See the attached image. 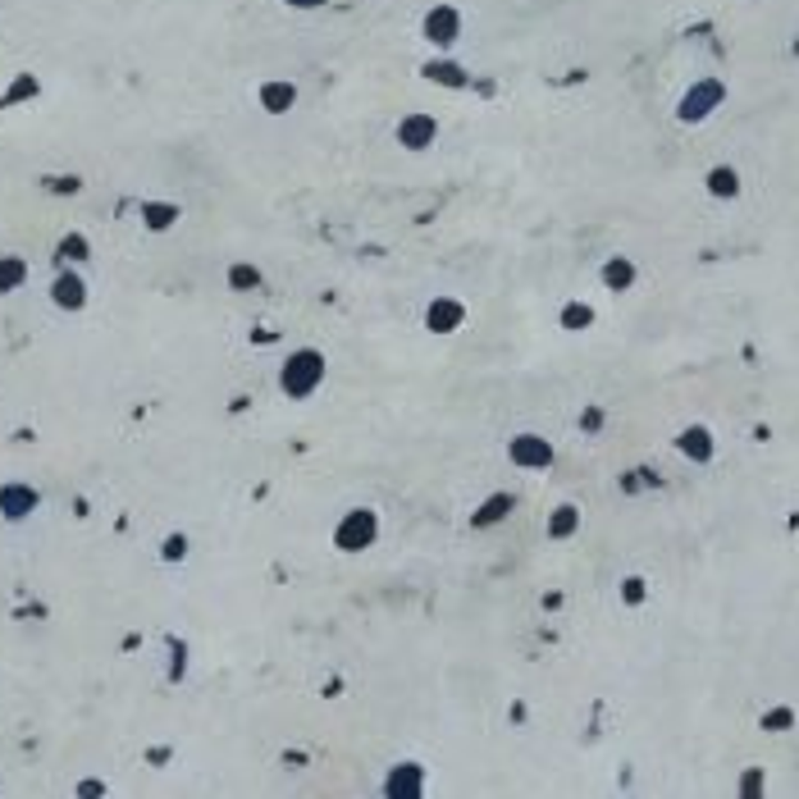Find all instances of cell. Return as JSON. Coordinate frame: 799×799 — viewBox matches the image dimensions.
Returning <instances> with one entry per match:
<instances>
[{
    "instance_id": "1",
    "label": "cell",
    "mask_w": 799,
    "mask_h": 799,
    "mask_svg": "<svg viewBox=\"0 0 799 799\" xmlns=\"http://www.w3.org/2000/svg\"><path fill=\"white\" fill-rule=\"evenodd\" d=\"M325 375H329V356L320 347H297V352H288L284 370H279V388H284L293 403H306V397L325 384Z\"/></svg>"
},
{
    "instance_id": "2",
    "label": "cell",
    "mask_w": 799,
    "mask_h": 799,
    "mask_svg": "<svg viewBox=\"0 0 799 799\" xmlns=\"http://www.w3.org/2000/svg\"><path fill=\"white\" fill-rule=\"evenodd\" d=\"M379 539V512L375 507H347L334 526V548L338 553H366Z\"/></svg>"
},
{
    "instance_id": "3",
    "label": "cell",
    "mask_w": 799,
    "mask_h": 799,
    "mask_svg": "<svg viewBox=\"0 0 799 799\" xmlns=\"http://www.w3.org/2000/svg\"><path fill=\"white\" fill-rule=\"evenodd\" d=\"M507 457H512V466H521V470H548L557 453H553V444L544 434H516L507 444Z\"/></svg>"
},
{
    "instance_id": "4",
    "label": "cell",
    "mask_w": 799,
    "mask_h": 799,
    "mask_svg": "<svg viewBox=\"0 0 799 799\" xmlns=\"http://www.w3.org/2000/svg\"><path fill=\"white\" fill-rule=\"evenodd\" d=\"M37 507H42V494L32 485H23V479H5V485H0V516H5V521H23Z\"/></svg>"
},
{
    "instance_id": "5",
    "label": "cell",
    "mask_w": 799,
    "mask_h": 799,
    "mask_svg": "<svg viewBox=\"0 0 799 799\" xmlns=\"http://www.w3.org/2000/svg\"><path fill=\"white\" fill-rule=\"evenodd\" d=\"M384 795L388 799H420L425 795V768L420 763H393L384 777Z\"/></svg>"
},
{
    "instance_id": "6",
    "label": "cell",
    "mask_w": 799,
    "mask_h": 799,
    "mask_svg": "<svg viewBox=\"0 0 799 799\" xmlns=\"http://www.w3.org/2000/svg\"><path fill=\"white\" fill-rule=\"evenodd\" d=\"M466 325V306L457 297H434L425 306V329L429 334H457Z\"/></svg>"
},
{
    "instance_id": "7",
    "label": "cell",
    "mask_w": 799,
    "mask_h": 799,
    "mask_svg": "<svg viewBox=\"0 0 799 799\" xmlns=\"http://www.w3.org/2000/svg\"><path fill=\"white\" fill-rule=\"evenodd\" d=\"M512 512H516V494H512V489H494L485 503L470 512V526H475V530H494V526L507 521Z\"/></svg>"
},
{
    "instance_id": "8",
    "label": "cell",
    "mask_w": 799,
    "mask_h": 799,
    "mask_svg": "<svg viewBox=\"0 0 799 799\" xmlns=\"http://www.w3.org/2000/svg\"><path fill=\"white\" fill-rule=\"evenodd\" d=\"M676 448H681V457H690V462H699V466H708L712 453H717L708 425H686L681 434H676Z\"/></svg>"
},
{
    "instance_id": "9",
    "label": "cell",
    "mask_w": 799,
    "mask_h": 799,
    "mask_svg": "<svg viewBox=\"0 0 799 799\" xmlns=\"http://www.w3.org/2000/svg\"><path fill=\"white\" fill-rule=\"evenodd\" d=\"M51 302L60 311H83L87 306V284L73 270H64V274H55V284H51Z\"/></svg>"
},
{
    "instance_id": "10",
    "label": "cell",
    "mask_w": 799,
    "mask_h": 799,
    "mask_svg": "<svg viewBox=\"0 0 799 799\" xmlns=\"http://www.w3.org/2000/svg\"><path fill=\"white\" fill-rule=\"evenodd\" d=\"M434 133H438V124H434L429 114H407L403 124H397V142L412 146V151H425V146L434 142Z\"/></svg>"
},
{
    "instance_id": "11",
    "label": "cell",
    "mask_w": 799,
    "mask_h": 799,
    "mask_svg": "<svg viewBox=\"0 0 799 799\" xmlns=\"http://www.w3.org/2000/svg\"><path fill=\"white\" fill-rule=\"evenodd\" d=\"M457 28H462V23H457V10H448V5H438V10L425 14V37H429L434 46H453V42H457Z\"/></svg>"
},
{
    "instance_id": "12",
    "label": "cell",
    "mask_w": 799,
    "mask_h": 799,
    "mask_svg": "<svg viewBox=\"0 0 799 799\" xmlns=\"http://www.w3.org/2000/svg\"><path fill=\"white\" fill-rule=\"evenodd\" d=\"M717 101H722V87H717V83H699V87L681 101V119H686V124H690V119H703Z\"/></svg>"
},
{
    "instance_id": "13",
    "label": "cell",
    "mask_w": 799,
    "mask_h": 799,
    "mask_svg": "<svg viewBox=\"0 0 799 799\" xmlns=\"http://www.w3.org/2000/svg\"><path fill=\"white\" fill-rule=\"evenodd\" d=\"M576 530H580V507H576V503L553 507V516H548V539H571Z\"/></svg>"
},
{
    "instance_id": "14",
    "label": "cell",
    "mask_w": 799,
    "mask_h": 799,
    "mask_svg": "<svg viewBox=\"0 0 799 799\" xmlns=\"http://www.w3.org/2000/svg\"><path fill=\"white\" fill-rule=\"evenodd\" d=\"M635 284V261L630 256H612L608 265H603V288L608 293H626Z\"/></svg>"
},
{
    "instance_id": "15",
    "label": "cell",
    "mask_w": 799,
    "mask_h": 799,
    "mask_svg": "<svg viewBox=\"0 0 799 799\" xmlns=\"http://www.w3.org/2000/svg\"><path fill=\"white\" fill-rule=\"evenodd\" d=\"M557 325H562L567 334L589 329V325H594V306H589V302H567V306H562V320H557Z\"/></svg>"
},
{
    "instance_id": "16",
    "label": "cell",
    "mask_w": 799,
    "mask_h": 799,
    "mask_svg": "<svg viewBox=\"0 0 799 799\" xmlns=\"http://www.w3.org/2000/svg\"><path fill=\"white\" fill-rule=\"evenodd\" d=\"M261 101H265L270 114H284V110L297 101V87H293V83H270V87H261Z\"/></svg>"
},
{
    "instance_id": "17",
    "label": "cell",
    "mask_w": 799,
    "mask_h": 799,
    "mask_svg": "<svg viewBox=\"0 0 799 799\" xmlns=\"http://www.w3.org/2000/svg\"><path fill=\"white\" fill-rule=\"evenodd\" d=\"M23 279H28V265L19 256H0V293H14Z\"/></svg>"
},
{
    "instance_id": "18",
    "label": "cell",
    "mask_w": 799,
    "mask_h": 799,
    "mask_svg": "<svg viewBox=\"0 0 799 799\" xmlns=\"http://www.w3.org/2000/svg\"><path fill=\"white\" fill-rule=\"evenodd\" d=\"M229 288H233V293L261 288V270H256V265H233V270H229Z\"/></svg>"
},
{
    "instance_id": "19",
    "label": "cell",
    "mask_w": 799,
    "mask_h": 799,
    "mask_svg": "<svg viewBox=\"0 0 799 799\" xmlns=\"http://www.w3.org/2000/svg\"><path fill=\"white\" fill-rule=\"evenodd\" d=\"M708 192H712V196H736V192H740L736 170H712V174H708Z\"/></svg>"
},
{
    "instance_id": "20",
    "label": "cell",
    "mask_w": 799,
    "mask_h": 799,
    "mask_svg": "<svg viewBox=\"0 0 799 799\" xmlns=\"http://www.w3.org/2000/svg\"><path fill=\"white\" fill-rule=\"evenodd\" d=\"M653 485H658V475H653L649 466H635L630 475H621V489H626V494H639V489H653Z\"/></svg>"
},
{
    "instance_id": "21",
    "label": "cell",
    "mask_w": 799,
    "mask_h": 799,
    "mask_svg": "<svg viewBox=\"0 0 799 799\" xmlns=\"http://www.w3.org/2000/svg\"><path fill=\"white\" fill-rule=\"evenodd\" d=\"M142 220H146L151 229H170V224L179 220V211H174V206H160V202H151V206H142Z\"/></svg>"
},
{
    "instance_id": "22",
    "label": "cell",
    "mask_w": 799,
    "mask_h": 799,
    "mask_svg": "<svg viewBox=\"0 0 799 799\" xmlns=\"http://www.w3.org/2000/svg\"><path fill=\"white\" fill-rule=\"evenodd\" d=\"M645 594H649V589H645V576H626V580H621V603H626V608H639V603H645Z\"/></svg>"
},
{
    "instance_id": "23",
    "label": "cell",
    "mask_w": 799,
    "mask_h": 799,
    "mask_svg": "<svg viewBox=\"0 0 799 799\" xmlns=\"http://www.w3.org/2000/svg\"><path fill=\"white\" fill-rule=\"evenodd\" d=\"M425 73L434 78V83H448V87H462V83H466V73H462L457 64H429Z\"/></svg>"
},
{
    "instance_id": "24",
    "label": "cell",
    "mask_w": 799,
    "mask_h": 799,
    "mask_svg": "<svg viewBox=\"0 0 799 799\" xmlns=\"http://www.w3.org/2000/svg\"><path fill=\"white\" fill-rule=\"evenodd\" d=\"M60 261H87V237L83 233H69L60 243Z\"/></svg>"
},
{
    "instance_id": "25",
    "label": "cell",
    "mask_w": 799,
    "mask_h": 799,
    "mask_svg": "<svg viewBox=\"0 0 799 799\" xmlns=\"http://www.w3.org/2000/svg\"><path fill=\"white\" fill-rule=\"evenodd\" d=\"M160 557H165V562H183V557H187V535H165Z\"/></svg>"
},
{
    "instance_id": "26",
    "label": "cell",
    "mask_w": 799,
    "mask_h": 799,
    "mask_svg": "<svg viewBox=\"0 0 799 799\" xmlns=\"http://www.w3.org/2000/svg\"><path fill=\"white\" fill-rule=\"evenodd\" d=\"M795 727V712L790 708H772V712H763V731H790Z\"/></svg>"
},
{
    "instance_id": "27",
    "label": "cell",
    "mask_w": 799,
    "mask_h": 799,
    "mask_svg": "<svg viewBox=\"0 0 799 799\" xmlns=\"http://www.w3.org/2000/svg\"><path fill=\"white\" fill-rule=\"evenodd\" d=\"M740 790H745V795H758V790H763V772H745Z\"/></svg>"
},
{
    "instance_id": "28",
    "label": "cell",
    "mask_w": 799,
    "mask_h": 799,
    "mask_svg": "<svg viewBox=\"0 0 799 799\" xmlns=\"http://www.w3.org/2000/svg\"><path fill=\"white\" fill-rule=\"evenodd\" d=\"M78 795H105V786H101V781H83V786H78Z\"/></svg>"
},
{
    "instance_id": "29",
    "label": "cell",
    "mask_w": 799,
    "mask_h": 799,
    "mask_svg": "<svg viewBox=\"0 0 799 799\" xmlns=\"http://www.w3.org/2000/svg\"><path fill=\"white\" fill-rule=\"evenodd\" d=\"M288 5H297V10H315L320 0H288Z\"/></svg>"
}]
</instances>
